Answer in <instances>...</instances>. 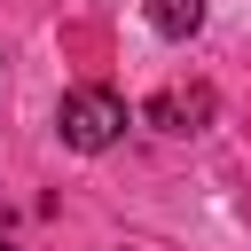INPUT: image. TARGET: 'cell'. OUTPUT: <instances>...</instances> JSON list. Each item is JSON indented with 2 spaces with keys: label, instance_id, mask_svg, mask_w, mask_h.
<instances>
[{
  "label": "cell",
  "instance_id": "277c9868",
  "mask_svg": "<svg viewBox=\"0 0 251 251\" xmlns=\"http://www.w3.org/2000/svg\"><path fill=\"white\" fill-rule=\"evenodd\" d=\"M0 251H16V243H0Z\"/></svg>",
  "mask_w": 251,
  "mask_h": 251
},
{
  "label": "cell",
  "instance_id": "7a4b0ae2",
  "mask_svg": "<svg viewBox=\"0 0 251 251\" xmlns=\"http://www.w3.org/2000/svg\"><path fill=\"white\" fill-rule=\"evenodd\" d=\"M141 118H149L157 133H204V126H212V86H204V78L165 86V94H149V102H141Z\"/></svg>",
  "mask_w": 251,
  "mask_h": 251
},
{
  "label": "cell",
  "instance_id": "6da1fadb",
  "mask_svg": "<svg viewBox=\"0 0 251 251\" xmlns=\"http://www.w3.org/2000/svg\"><path fill=\"white\" fill-rule=\"evenodd\" d=\"M55 133H63V149L94 157V149H110V141L126 133V102H118L110 86H71V94L55 102Z\"/></svg>",
  "mask_w": 251,
  "mask_h": 251
},
{
  "label": "cell",
  "instance_id": "3957f363",
  "mask_svg": "<svg viewBox=\"0 0 251 251\" xmlns=\"http://www.w3.org/2000/svg\"><path fill=\"white\" fill-rule=\"evenodd\" d=\"M149 31H165V39H196V31H204V0H149Z\"/></svg>",
  "mask_w": 251,
  "mask_h": 251
}]
</instances>
